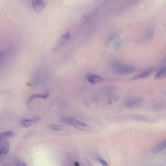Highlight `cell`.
Returning <instances> with one entry per match:
<instances>
[{
    "mask_svg": "<svg viewBox=\"0 0 166 166\" xmlns=\"http://www.w3.org/2000/svg\"><path fill=\"white\" fill-rule=\"evenodd\" d=\"M113 70L117 74L120 75H126L133 73L135 71L133 66L123 65L119 62L113 63L112 65Z\"/></svg>",
    "mask_w": 166,
    "mask_h": 166,
    "instance_id": "1",
    "label": "cell"
},
{
    "mask_svg": "<svg viewBox=\"0 0 166 166\" xmlns=\"http://www.w3.org/2000/svg\"><path fill=\"white\" fill-rule=\"evenodd\" d=\"M143 98L140 96H134L126 100L125 105L128 108H134L140 107L142 105Z\"/></svg>",
    "mask_w": 166,
    "mask_h": 166,
    "instance_id": "2",
    "label": "cell"
},
{
    "mask_svg": "<svg viewBox=\"0 0 166 166\" xmlns=\"http://www.w3.org/2000/svg\"><path fill=\"white\" fill-rule=\"evenodd\" d=\"M71 37V34L67 32L60 37L57 41L56 46L52 49L53 52H56L59 51L64 46Z\"/></svg>",
    "mask_w": 166,
    "mask_h": 166,
    "instance_id": "3",
    "label": "cell"
},
{
    "mask_svg": "<svg viewBox=\"0 0 166 166\" xmlns=\"http://www.w3.org/2000/svg\"><path fill=\"white\" fill-rule=\"evenodd\" d=\"M9 145L8 141H0V161L4 160L7 156L9 150Z\"/></svg>",
    "mask_w": 166,
    "mask_h": 166,
    "instance_id": "4",
    "label": "cell"
},
{
    "mask_svg": "<svg viewBox=\"0 0 166 166\" xmlns=\"http://www.w3.org/2000/svg\"><path fill=\"white\" fill-rule=\"evenodd\" d=\"M156 70V69L155 67L148 69H146V70L136 75V76L132 78L131 80H136L147 78L153 73Z\"/></svg>",
    "mask_w": 166,
    "mask_h": 166,
    "instance_id": "5",
    "label": "cell"
},
{
    "mask_svg": "<svg viewBox=\"0 0 166 166\" xmlns=\"http://www.w3.org/2000/svg\"><path fill=\"white\" fill-rule=\"evenodd\" d=\"M41 119L40 117H35L30 119H22L20 121L21 125L24 128H28L38 122Z\"/></svg>",
    "mask_w": 166,
    "mask_h": 166,
    "instance_id": "6",
    "label": "cell"
},
{
    "mask_svg": "<svg viewBox=\"0 0 166 166\" xmlns=\"http://www.w3.org/2000/svg\"><path fill=\"white\" fill-rule=\"evenodd\" d=\"M63 122L69 126H76L79 123V121L75 118L67 116H63L61 118Z\"/></svg>",
    "mask_w": 166,
    "mask_h": 166,
    "instance_id": "7",
    "label": "cell"
},
{
    "mask_svg": "<svg viewBox=\"0 0 166 166\" xmlns=\"http://www.w3.org/2000/svg\"><path fill=\"white\" fill-rule=\"evenodd\" d=\"M87 79L89 82L93 84L102 82L104 80V78L101 77L93 74L87 75Z\"/></svg>",
    "mask_w": 166,
    "mask_h": 166,
    "instance_id": "8",
    "label": "cell"
},
{
    "mask_svg": "<svg viewBox=\"0 0 166 166\" xmlns=\"http://www.w3.org/2000/svg\"><path fill=\"white\" fill-rule=\"evenodd\" d=\"M32 6L34 9L38 12H40L46 7V4L41 0H35L33 1Z\"/></svg>",
    "mask_w": 166,
    "mask_h": 166,
    "instance_id": "9",
    "label": "cell"
},
{
    "mask_svg": "<svg viewBox=\"0 0 166 166\" xmlns=\"http://www.w3.org/2000/svg\"><path fill=\"white\" fill-rule=\"evenodd\" d=\"M49 93H47L45 95H39L34 94L30 96L28 100L27 101V103L29 104L30 102H32L34 99L37 98H41L43 99H46L49 97Z\"/></svg>",
    "mask_w": 166,
    "mask_h": 166,
    "instance_id": "10",
    "label": "cell"
},
{
    "mask_svg": "<svg viewBox=\"0 0 166 166\" xmlns=\"http://www.w3.org/2000/svg\"><path fill=\"white\" fill-rule=\"evenodd\" d=\"M166 141L158 143L153 147L152 149V152L153 153H157L159 151L164 149L166 147Z\"/></svg>",
    "mask_w": 166,
    "mask_h": 166,
    "instance_id": "11",
    "label": "cell"
},
{
    "mask_svg": "<svg viewBox=\"0 0 166 166\" xmlns=\"http://www.w3.org/2000/svg\"><path fill=\"white\" fill-rule=\"evenodd\" d=\"M75 127L83 131H90L92 130V128L90 126L81 121H80L78 125L75 126Z\"/></svg>",
    "mask_w": 166,
    "mask_h": 166,
    "instance_id": "12",
    "label": "cell"
},
{
    "mask_svg": "<svg viewBox=\"0 0 166 166\" xmlns=\"http://www.w3.org/2000/svg\"><path fill=\"white\" fill-rule=\"evenodd\" d=\"M166 69L165 67L161 68L156 73L155 77L156 80L162 79L166 77Z\"/></svg>",
    "mask_w": 166,
    "mask_h": 166,
    "instance_id": "13",
    "label": "cell"
},
{
    "mask_svg": "<svg viewBox=\"0 0 166 166\" xmlns=\"http://www.w3.org/2000/svg\"><path fill=\"white\" fill-rule=\"evenodd\" d=\"M13 132L11 131H7L0 133V141L6 140L8 138L13 136Z\"/></svg>",
    "mask_w": 166,
    "mask_h": 166,
    "instance_id": "14",
    "label": "cell"
},
{
    "mask_svg": "<svg viewBox=\"0 0 166 166\" xmlns=\"http://www.w3.org/2000/svg\"><path fill=\"white\" fill-rule=\"evenodd\" d=\"M49 127L54 130L57 131H62L64 129V127L63 126L57 125L53 124H49L48 125Z\"/></svg>",
    "mask_w": 166,
    "mask_h": 166,
    "instance_id": "15",
    "label": "cell"
},
{
    "mask_svg": "<svg viewBox=\"0 0 166 166\" xmlns=\"http://www.w3.org/2000/svg\"><path fill=\"white\" fill-rule=\"evenodd\" d=\"M145 37L149 39H153V31L151 29L148 30L145 33Z\"/></svg>",
    "mask_w": 166,
    "mask_h": 166,
    "instance_id": "16",
    "label": "cell"
},
{
    "mask_svg": "<svg viewBox=\"0 0 166 166\" xmlns=\"http://www.w3.org/2000/svg\"><path fill=\"white\" fill-rule=\"evenodd\" d=\"M122 42L120 40H118L115 42L114 45V48L115 50H117L119 49L121 46Z\"/></svg>",
    "mask_w": 166,
    "mask_h": 166,
    "instance_id": "17",
    "label": "cell"
},
{
    "mask_svg": "<svg viewBox=\"0 0 166 166\" xmlns=\"http://www.w3.org/2000/svg\"><path fill=\"white\" fill-rule=\"evenodd\" d=\"M98 160L100 162L102 166H108V163L103 159L101 158H98Z\"/></svg>",
    "mask_w": 166,
    "mask_h": 166,
    "instance_id": "18",
    "label": "cell"
},
{
    "mask_svg": "<svg viewBox=\"0 0 166 166\" xmlns=\"http://www.w3.org/2000/svg\"><path fill=\"white\" fill-rule=\"evenodd\" d=\"M16 166H27L22 161L17 160L15 162Z\"/></svg>",
    "mask_w": 166,
    "mask_h": 166,
    "instance_id": "19",
    "label": "cell"
},
{
    "mask_svg": "<svg viewBox=\"0 0 166 166\" xmlns=\"http://www.w3.org/2000/svg\"><path fill=\"white\" fill-rule=\"evenodd\" d=\"M4 55L3 52L0 51V59L2 58Z\"/></svg>",
    "mask_w": 166,
    "mask_h": 166,
    "instance_id": "20",
    "label": "cell"
},
{
    "mask_svg": "<svg viewBox=\"0 0 166 166\" xmlns=\"http://www.w3.org/2000/svg\"><path fill=\"white\" fill-rule=\"evenodd\" d=\"M74 165L75 166H79L80 165L79 163L78 162H74Z\"/></svg>",
    "mask_w": 166,
    "mask_h": 166,
    "instance_id": "21",
    "label": "cell"
},
{
    "mask_svg": "<svg viewBox=\"0 0 166 166\" xmlns=\"http://www.w3.org/2000/svg\"><path fill=\"white\" fill-rule=\"evenodd\" d=\"M0 166H8V165H7L4 164H1L0 165Z\"/></svg>",
    "mask_w": 166,
    "mask_h": 166,
    "instance_id": "22",
    "label": "cell"
}]
</instances>
